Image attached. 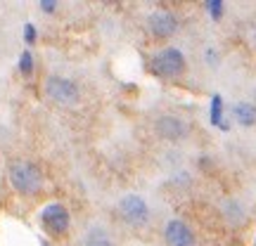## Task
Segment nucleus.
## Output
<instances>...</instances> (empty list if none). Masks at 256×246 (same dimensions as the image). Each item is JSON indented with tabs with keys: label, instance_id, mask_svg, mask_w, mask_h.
Instances as JSON below:
<instances>
[{
	"label": "nucleus",
	"instance_id": "7",
	"mask_svg": "<svg viewBox=\"0 0 256 246\" xmlns=\"http://www.w3.org/2000/svg\"><path fill=\"white\" fill-rule=\"evenodd\" d=\"M164 239L168 246H194V235L183 220H168L164 230Z\"/></svg>",
	"mask_w": 256,
	"mask_h": 246
},
{
	"label": "nucleus",
	"instance_id": "4",
	"mask_svg": "<svg viewBox=\"0 0 256 246\" xmlns=\"http://www.w3.org/2000/svg\"><path fill=\"white\" fill-rule=\"evenodd\" d=\"M119 213L128 225H145L147 218H150V206H147V201L142 197L126 194L119 201Z\"/></svg>",
	"mask_w": 256,
	"mask_h": 246
},
{
	"label": "nucleus",
	"instance_id": "11",
	"mask_svg": "<svg viewBox=\"0 0 256 246\" xmlns=\"http://www.w3.org/2000/svg\"><path fill=\"white\" fill-rule=\"evenodd\" d=\"M86 246H114V242H112L110 235H107L102 228H95V230L88 232V237H86Z\"/></svg>",
	"mask_w": 256,
	"mask_h": 246
},
{
	"label": "nucleus",
	"instance_id": "10",
	"mask_svg": "<svg viewBox=\"0 0 256 246\" xmlns=\"http://www.w3.org/2000/svg\"><path fill=\"white\" fill-rule=\"evenodd\" d=\"M211 123L218 126L220 130H228V121L223 119V100H220V95H214V100H211Z\"/></svg>",
	"mask_w": 256,
	"mask_h": 246
},
{
	"label": "nucleus",
	"instance_id": "5",
	"mask_svg": "<svg viewBox=\"0 0 256 246\" xmlns=\"http://www.w3.org/2000/svg\"><path fill=\"white\" fill-rule=\"evenodd\" d=\"M40 223H43V228H46L50 235L60 237V235H64V232L69 230L72 218H69V211L64 209L62 204H50V206H46L43 213H40Z\"/></svg>",
	"mask_w": 256,
	"mask_h": 246
},
{
	"label": "nucleus",
	"instance_id": "3",
	"mask_svg": "<svg viewBox=\"0 0 256 246\" xmlns=\"http://www.w3.org/2000/svg\"><path fill=\"white\" fill-rule=\"evenodd\" d=\"M185 69V57L178 47H166L152 59V71L159 76H178Z\"/></svg>",
	"mask_w": 256,
	"mask_h": 246
},
{
	"label": "nucleus",
	"instance_id": "13",
	"mask_svg": "<svg viewBox=\"0 0 256 246\" xmlns=\"http://www.w3.org/2000/svg\"><path fill=\"white\" fill-rule=\"evenodd\" d=\"M206 9H209V14L214 19L223 17V2H220V0H209V2H206Z\"/></svg>",
	"mask_w": 256,
	"mask_h": 246
},
{
	"label": "nucleus",
	"instance_id": "12",
	"mask_svg": "<svg viewBox=\"0 0 256 246\" xmlns=\"http://www.w3.org/2000/svg\"><path fill=\"white\" fill-rule=\"evenodd\" d=\"M19 71L26 73V76L34 71V57H31V52H28V50H24V52H22V57H19Z\"/></svg>",
	"mask_w": 256,
	"mask_h": 246
},
{
	"label": "nucleus",
	"instance_id": "15",
	"mask_svg": "<svg viewBox=\"0 0 256 246\" xmlns=\"http://www.w3.org/2000/svg\"><path fill=\"white\" fill-rule=\"evenodd\" d=\"M40 9L50 14V12H55L57 9V2H52V0H43V2H40Z\"/></svg>",
	"mask_w": 256,
	"mask_h": 246
},
{
	"label": "nucleus",
	"instance_id": "6",
	"mask_svg": "<svg viewBox=\"0 0 256 246\" xmlns=\"http://www.w3.org/2000/svg\"><path fill=\"white\" fill-rule=\"evenodd\" d=\"M147 26H150V31H152L156 38H168L178 31V19H176V14L168 12V9H156V12L150 14Z\"/></svg>",
	"mask_w": 256,
	"mask_h": 246
},
{
	"label": "nucleus",
	"instance_id": "2",
	"mask_svg": "<svg viewBox=\"0 0 256 246\" xmlns=\"http://www.w3.org/2000/svg\"><path fill=\"white\" fill-rule=\"evenodd\" d=\"M46 92L57 104H64V107H74L78 102V97H81L76 83L64 78V76H50L46 81Z\"/></svg>",
	"mask_w": 256,
	"mask_h": 246
},
{
	"label": "nucleus",
	"instance_id": "14",
	"mask_svg": "<svg viewBox=\"0 0 256 246\" xmlns=\"http://www.w3.org/2000/svg\"><path fill=\"white\" fill-rule=\"evenodd\" d=\"M24 40H26L28 45L36 40V26H34V24H26V26H24Z\"/></svg>",
	"mask_w": 256,
	"mask_h": 246
},
{
	"label": "nucleus",
	"instance_id": "1",
	"mask_svg": "<svg viewBox=\"0 0 256 246\" xmlns=\"http://www.w3.org/2000/svg\"><path fill=\"white\" fill-rule=\"evenodd\" d=\"M10 183L19 194H36L43 187V173L31 161H14L10 166Z\"/></svg>",
	"mask_w": 256,
	"mask_h": 246
},
{
	"label": "nucleus",
	"instance_id": "8",
	"mask_svg": "<svg viewBox=\"0 0 256 246\" xmlns=\"http://www.w3.org/2000/svg\"><path fill=\"white\" fill-rule=\"evenodd\" d=\"M154 126H156V133L164 140H180L188 133V126L178 116H162V119H156Z\"/></svg>",
	"mask_w": 256,
	"mask_h": 246
},
{
	"label": "nucleus",
	"instance_id": "9",
	"mask_svg": "<svg viewBox=\"0 0 256 246\" xmlns=\"http://www.w3.org/2000/svg\"><path fill=\"white\" fill-rule=\"evenodd\" d=\"M232 116H235V121H238L240 126H254L256 123V107L254 104H249V102H240V104H235V109H232Z\"/></svg>",
	"mask_w": 256,
	"mask_h": 246
}]
</instances>
